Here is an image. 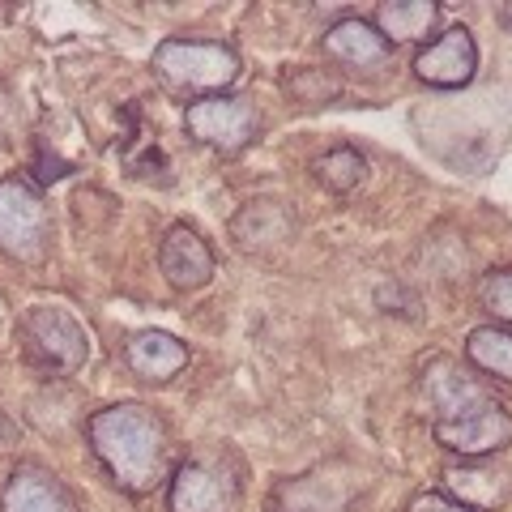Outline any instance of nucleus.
Masks as SVG:
<instances>
[{
	"mask_svg": "<svg viewBox=\"0 0 512 512\" xmlns=\"http://www.w3.org/2000/svg\"><path fill=\"white\" fill-rule=\"evenodd\" d=\"M0 512H82L77 495L43 466H18L0 491Z\"/></svg>",
	"mask_w": 512,
	"mask_h": 512,
	"instance_id": "nucleus-13",
	"label": "nucleus"
},
{
	"mask_svg": "<svg viewBox=\"0 0 512 512\" xmlns=\"http://www.w3.org/2000/svg\"><path fill=\"white\" fill-rule=\"evenodd\" d=\"M282 90H286V99L299 103V107H329V103L346 99V86L338 82V73H333V69H316V64L286 69L282 73Z\"/></svg>",
	"mask_w": 512,
	"mask_h": 512,
	"instance_id": "nucleus-19",
	"label": "nucleus"
},
{
	"mask_svg": "<svg viewBox=\"0 0 512 512\" xmlns=\"http://www.w3.org/2000/svg\"><path fill=\"white\" fill-rule=\"evenodd\" d=\"M474 295H478V308L491 316V325L512 329V265H504V269H487V274L478 278Z\"/></svg>",
	"mask_w": 512,
	"mask_h": 512,
	"instance_id": "nucleus-21",
	"label": "nucleus"
},
{
	"mask_svg": "<svg viewBox=\"0 0 512 512\" xmlns=\"http://www.w3.org/2000/svg\"><path fill=\"white\" fill-rule=\"evenodd\" d=\"M431 440L461 461H487L512 444V410L504 402H487L466 419L431 423Z\"/></svg>",
	"mask_w": 512,
	"mask_h": 512,
	"instance_id": "nucleus-8",
	"label": "nucleus"
},
{
	"mask_svg": "<svg viewBox=\"0 0 512 512\" xmlns=\"http://www.w3.org/2000/svg\"><path fill=\"white\" fill-rule=\"evenodd\" d=\"M239 504L244 478L227 448L184 457L167 483V512H239Z\"/></svg>",
	"mask_w": 512,
	"mask_h": 512,
	"instance_id": "nucleus-4",
	"label": "nucleus"
},
{
	"mask_svg": "<svg viewBox=\"0 0 512 512\" xmlns=\"http://www.w3.org/2000/svg\"><path fill=\"white\" fill-rule=\"evenodd\" d=\"M419 397L423 406L431 414V423H453V419H466V414H474L478 406L495 402L487 380L474 376L470 363L461 359H448V355H436L423 363L419 372Z\"/></svg>",
	"mask_w": 512,
	"mask_h": 512,
	"instance_id": "nucleus-7",
	"label": "nucleus"
},
{
	"mask_svg": "<svg viewBox=\"0 0 512 512\" xmlns=\"http://www.w3.org/2000/svg\"><path fill=\"white\" fill-rule=\"evenodd\" d=\"M346 491L338 487V478L325 474H303V478H282L269 495V512H342Z\"/></svg>",
	"mask_w": 512,
	"mask_h": 512,
	"instance_id": "nucleus-17",
	"label": "nucleus"
},
{
	"mask_svg": "<svg viewBox=\"0 0 512 512\" xmlns=\"http://www.w3.org/2000/svg\"><path fill=\"white\" fill-rule=\"evenodd\" d=\"M444 495L457 504H466L470 512H495L504 508V500L512 495V478L508 470H495L487 461H453L444 466Z\"/></svg>",
	"mask_w": 512,
	"mask_h": 512,
	"instance_id": "nucleus-15",
	"label": "nucleus"
},
{
	"mask_svg": "<svg viewBox=\"0 0 512 512\" xmlns=\"http://www.w3.org/2000/svg\"><path fill=\"white\" fill-rule=\"evenodd\" d=\"M320 47H325V56L333 64L363 77H380L384 69H393V52H397L372 26V18H338L320 35Z\"/></svg>",
	"mask_w": 512,
	"mask_h": 512,
	"instance_id": "nucleus-10",
	"label": "nucleus"
},
{
	"mask_svg": "<svg viewBox=\"0 0 512 512\" xmlns=\"http://www.w3.org/2000/svg\"><path fill=\"white\" fill-rule=\"evenodd\" d=\"M18 342L26 363L47 376H77L90 363V333L60 303H35L18 320Z\"/></svg>",
	"mask_w": 512,
	"mask_h": 512,
	"instance_id": "nucleus-3",
	"label": "nucleus"
},
{
	"mask_svg": "<svg viewBox=\"0 0 512 512\" xmlns=\"http://www.w3.org/2000/svg\"><path fill=\"white\" fill-rule=\"evenodd\" d=\"M158 269H163L167 286H175V291H201V286H210L218 274V256L197 227L175 222V227H167V235L158 239Z\"/></svg>",
	"mask_w": 512,
	"mask_h": 512,
	"instance_id": "nucleus-12",
	"label": "nucleus"
},
{
	"mask_svg": "<svg viewBox=\"0 0 512 512\" xmlns=\"http://www.w3.org/2000/svg\"><path fill=\"white\" fill-rule=\"evenodd\" d=\"M372 26L393 47L397 43H431L440 35V5L436 0H384Z\"/></svg>",
	"mask_w": 512,
	"mask_h": 512,
	"instance_id": "nucleus-16",
	"label": "nucleus"
},
{
	"mask_svg": "<svg viewBox=\"0 0 512 512\" xmlns=\"http://www.w3.org/2000/svg\"><path fill=\"white\" fill-rule=\"evenodd\" d=\"M52 252V205L26 175L0 180V256L18 265H39Z\"/></svg>",
	"mask_w": 512,
	"mask_h": 512,
	"instance_id": "nucleus-5",
	"label": "nucleus"
},
{
	"mask_svg": "<svg viewBox=\"0 0 512 512\" xmlns=\"http://www.w3.org/2000/svg\"><path fill=\"white\" fill-rule=\"evenodd\" d=\"M231 244L248 256H269V252H282L286 244H295L299 235V218L286 201L274 197H261V201H248L239 205L235 218H231Z\"/></svg>",
	"mask_w": 512,
	"mask_h": 512,
	"instance_id": "nucleus-11",
	"label": "nucleus"
},
{
	"mask_svg": "<svg viewBox=\"0 0 512 512\" xmlns=\"http://www.w3.org/2000/svg\"><path fill=\"white\" fill-rule=\"evenodd\" d=\"M150 69L171 94L197 103V99H214V94H231L239 73H244V60L222 39H180L175 35L154 47Z\"/></svg>",
	"mask_w": 512,
	"mask_h": 512,
	"instance_id": "nucleus-2",
	"label": "nucleus"
},
{
	"mask_svg": "<svg viewBox=\"0 0 512 512\" xmlns=\"http://www.w3.org/2000/svg\"><path fill=\"white\" fill-rule=\"evenodd\" d=\"M406 512H470L466 504H457V500H448L444 491H419L414 500L406 504Z\"/></svg>",
	"mask_w": 512,
	"mask_h": 512,
	"instance_id": "nucleus-22",
	"label": "nucleus"
},
{
	"mask_svg": "<svg viewBox=\"0 0 512 512\" xmlns=\"http://www.w3.org/2000/svg\"><path fill=\"white\" fill-rule=\"evenodd\" d=\"M128 372L146 384H171L188 367V346L167 329H141L124 342Z\"/></svg>",
	"mask_w": 512,
	"mask_h": 512,
	"instance_id": "nucleus-14",
	"label": "nucleus"
},
{
	"mask_svg": "<svg viewBox=\"0 0 512 512\" xmlns=\"http://www.w3.org/2000/svg\"><path fill=\"white\" fill-rule=\"evenodd\" d=\"M312 175H316L320 188H329L342 197V192H355L367 180V158L355 146H333L312 163Z\"/></svg>",
	"mask_w": 512,
	"mask_h": 512,
	"instance_id": "nucleus-20",
	"label": "nucleus"
},
{
	"mask_svg": "<svg viewBox=\"0 0 512 512\" xmlns=\"http://www.w3.org/2000/svg\"><path fill=\"white\" fill-rule=\"evenodd\" d=\"M86 444L124 495H150L171 483V431L141 402H111L86 419Z\"/></svg>",
	"mask_w": 512,
	"mask_h": 512,
	"instance_id": "nucleus-1",
	"label": "nucleus"
},
{
	"mask_svg": "<svg viewBox=\"0 0 512 512\" xmlns=\"http://www.w3.org/2000/svg\"><path fill=\"white\" fill-rule=\"evenodd\" d=\"M500 26L512 35V0H508V5H500Z\"/></svg>",
	"mask_w": 512,
	"mask_h": 512,
	"instance_id": "nucleus-23",
	"label": "nucleus"
},
{
	"mask_svg": "<svg viewBox=\"0 0 512 512\" xmlns=\"http://www.w3.org/2000/svg\"><path fill=\"white\" fill-rule=\"evenodd\" d=\"M410 69L431 90H461V86H470L474 73H478L474 30L470 26H448V30H440L436 39L419 47V56H414Z\"/></svg>",
	"mask_w": 512,
	"mask_h": 512,
	"instance_id": "nucleus-9",
	"label": "nucleus"
},
{
	"mask_svg": "<svg viewBox=\"0 0 512 512\" xmlns=\"http://www.w3.org/2000/svg\"><path fill=\"white\" fill-rule=\"evenodd\" d=\"M466 363L478 376L512 384V329L504 325H478L466 333Z\"/></svg>",
	"mask_w": 512,
	"mask_h": 512,
	"instance_id": "nucleus-18",
	"label": "nucleus"
},
{
	"mask_svg": "<svg viewBox=\"0 0 512 512\" xmlns=\"http://www.w3.org/2000/svg\"><path fill=\"white\" fill-rule=\"evenodd\" d=\"M184 133L205 150L235 158L261 137V111L239 94H214V99H197L184 107Z\"/></svg>",
	"mask_w": 512,
	"mask_h": 512,
	"instance_id": "nucleus-6",
	"label": "nucleus"
}]
</instances>
